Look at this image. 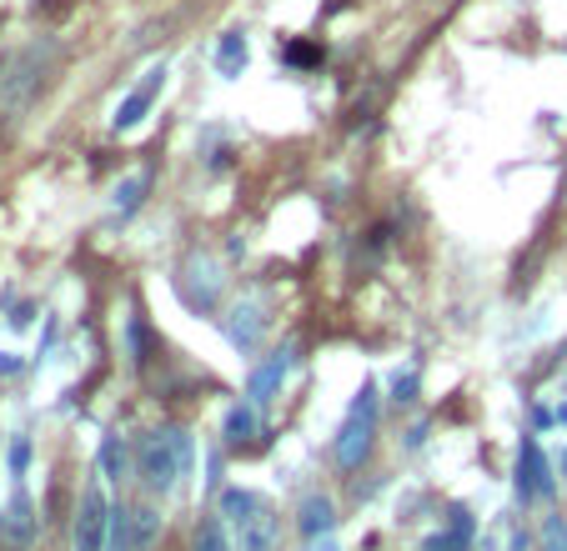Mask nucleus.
Segmentation results:
<instances>
[{"label":"nucleus","mask_w":567,"mask_h":551,"mask_svg":"<svg viewBox=\"0 0 567 551\" xmlns=\"http://www.w3.org/2000/svg\"><path fill=\"white\" fill-rule=\"evenodd\" d=\"M247 60H251V46L241 31H226V36L216 41V71H222L226 81H237V76L247 71Z\"/></svg>","instance_id":"f8f14e48"},{"label":"nucleus","mask_w":567,"mask_h":551,"mask_svg":"<svg viewBox=\"0 0 567 551\" xmlns=\"http://www.w3.org/2000/svg\"><path fill=\"white\" fill-rule=\"evenodd\" d=\"M452 531H457L462 541H473V516H467V506H452Z\"/></svg>","instance_id":"4be33fe9"},{"label":"nucleus","mask_w":567,"mask_h":551,"mask_svg":"<svg viewBox=\"0 0 567 551\" xmlns=\"http://www.w3.org/2000/svg\"><path fill=\"white\" fill-rule=\"evenodd\" d=\"M553 422H567V406H557V411H553Z\"/></svg>","instance_id":"b1692460"},{"label":"nucleus","mask_w":567,"mask_h":551,"mask_svg":"<svg viewBox=\"0 0 567 551\" xmlns=\"http://www.w3.org/2000/svg\"><path fill=\"white\" fill-rule=\"evenodd\" d=\"M392 391H397V401H412L417 376H412V371H397V376H392Z\"/></svg>","instance_id":"412c9836"},{"label":"nucleus","mask_w":567,"mask_h":551,"mask_svg":"<svg viewBox=\"0 0 567 551\" xmlns=\"http://www.w3.org/2000/svg\"><path fill=\"white\" fill-rule=\"evenodd\" d=\"M372 432H377V391L362 387V397L352 401V416L342 422V432H337V467L356 471L366 461V451H372Z\"/></svg>","instance_id":"20e7f679"},{"label":"nucleus","mask_w":567,"mask_h":551,"mask_svg":"<svg viewBox=\"0 0 567 551\" xmlns=\"http://www.w3.org/2000/svg\"><path fill=\"white\" fill-rule=\"evenodd\" d=\"M25 467H31V436H15L11 441V471L25 477Z\"/></svg>","instance_id":"aec40b11"},{"label":"nucleus","mask_w":567,"mask_h":551,"mask_svg":"<svg viewBox=\"0 0 567 551\" xmlns=\"http://www.w3.org/2000/svg\"><path fill=\"white\" fill-rule=\"evenodd\" d=\"M101 471H106V481H121V471H126V446H121V436L101 441Z\"/></svg>","instance_id":"f3484780"},{"label":"nucleus","mask_w":567,"mask_h":551,"mask_svg":"<svg viewBox=\"0 0 567 551\" xmlns=\"http://www.w3.org/2000/svg\"><path fill=\"white\" fill-rule=\"evenodd\" d=\"M136 471H141L146 492H151V496H166V492H171V486H177V481L191 471V436L177 432V426L141 436V446H136Z\"/></svg>","instance_id":"f03ea898"},{"label":"nucleus","mask_w":567,"mask_h":551,"mask_svg":"<svg viewBox=\"0 0 567 551\" xmlns=\"http://www.w3.org/2000/svg\"><path fill=\"white\" fill-rule=\"evenodd\" d=\"M307 551H342V547H337V541H331V537H321V541H311Z\"/></svg>","instance_id":"5701e85b"},{"label":"nucleus","mask_w":567,"mask_h":551,"mask_svg":"<svg viewBox=\"0 0 567 551\" xmlns=\"http://www.w3.org/2000/svg\"><path fill=\"white\" fill-rule=\"evenodd\" d=\"M553 492H557V477H553V467H547L543 446H537V436H522V446H518V496L522 502H547Z\"/></svg>","instance_id":"0eeeda50"},{"label":"nucleus","mask_w":567,"mask_h":551,"mask_svg":"<svg viewBox=\"0 0 567 551\" xmlns=\"http://www.w3.org/2000/svg\"><path fill=\"white\" fill-rule=\"evenodd\" d=\"M563 477H567V451H563Z\"/></svg>","instance_id":"393cba45"},{"label":"nucleus","mask_w":567,"mask_h":551,"mask_svg":"<svg viewBox=\"0 0 567 551\" xmlns=\"http://www.w3.org/2000/svg\"><path fill=\"white\" fill-rule=\"evenodd\" d=\"M166 60H156V66H146V76L136 85H131L126 95H121V106H116V116H111V126L116 130H136L146 116H151V106H156V95L166 91Z\"/></svg>","instance_id":"39448f33"},{"label":"nucleus","mask_w":567,"mask_h":551,"mask_svg":"<svg viewBox=\"0 0 567 551\" xmlns=\"http://www.w3.org/2000/svg\"><path fill=\"white\" fill-rule=\"evenodd\" d=\"M111 502H106V492L101 486H86L81 492V512H76V551H106V541H111Z\"/></svg>","instance_id":"423d86ee"},{"label":"nucleus","mask_w":567,"mask_h":551,"mask_svg":"<svg viewBox=\"0 0 567 551\" xmlns=\"http://www.w3.org/2000/svg\"><path fill=\"white\" fill-rule=\"evenodd\" d=\"M50 60H56V46H41V41L0 56V111H5V116H21V111L36 101L50 76Z\"/></svg>","instance_id":"f257e3e1"},{"label":"nucleus","mask_w":567,"mask_h":551,"mask_svg":"<svg viewBox=\"0 0 567 551\" xmlns=\"http://www.w3.org/2000/svg\"><path fill=\"white\" fill-rule=\"evenodd\" d=\"M156 537H161V516H156L151 506L126 512V551H151Z\"/></svg>","instance_id":"9b49d317"},{"label":"nucleus","mask_w":567,"mask_h":551,"mask_svg":"<svg viewBox=\"0 0 567 551\" xmlns=\"http://www.w3.org/2000/svg\"><path fill=\"white\" fill-rule=\"evenodd\" d=\"M222 432H226V446H251L257 441V411L231 406L226 411V422H222Z\"/></svg>","instance_id":"2eb2a0df"},{"label":"nucleus","mask_w":567,"mask_h":551,"mask_svg":"<svg viewBox=\"0 0 567 551\" xmlns=\"http://www.w3.org/2000/svg\"><path fill=\"white\" fill-rule=\"evenodd\" d=\"M146 186H151V176L146 171H136V176H126L116 186V216H131L136 206H141V196H146Z\"/></svg>","instance_id":"dca6fc26"},{"label":"nucleus","mask_w":567,"mask_h":551,"mask_svg":"<svg viewBox=\"0 0 567 551\" xmlns=\"http://www.w3.org/2000/svg\"><path fill=\"white\" fill-rule=\"evenodd\" d=\"M286 371H292V356H272V361H261L257 371H251V381H247V397L257 401V406H267V401L276 397V387L286 381Z\"/></svg>","instance_id":"9d476101"},{"label":"nucleus","mask_w":567,"mask_h":551,"mask_svg":"<svg viewBox=\"0 0 567 551\" xmlns=\"http://www.w3.org/2000/svg\"><path fill=\"white\" fill-rule=\"evenodd\" d=\"M422 551H473V547H467L457 531H432V537L422 541Z\"/></svg>","instance_id":"6ab92c4d"},{"label":"nucleus","mask_w":567,"mask_h":551,"mask_svg":"<svg viewBox=\"0 0 567 551\" xmlns=\"http://www.w3.org/2000/svg\"><path fill=\"white\" fill-rule=\"evenodd\" d=\"M36 531H41V516H36V506H31V496L15 486V496H11V506L0 512V537L11 541V547H31L36 541Z\"/></svg>","instance_id":"6e6552de"},{"label":"nucleus","mask_w":567,"mask_h":551,"mask_svg":"<svg viewBox=\"0 0 567 551\" xmlns=\"http://www.w3.org/2000/svg\"><path fill=\"white\" fill-rule=\"evenodd\" d=\"M191 551H237L226 537V516H202L196 531H191Z\"/></svg>","instance_id":"4468645a"},{"label":"nucleus","mask_w":567,"mask_h":551,"mask_svg":"<svg viewBox=\"0 0 567 551\" xmlns=\"http://www.w3.org/2000/svg\"><path fill=\"white\" fill-rule=\"evenodd\" d=\"M296 527H302V537L307 541H321L331 527H337V506H331V496L311 492L307 502H302V512H296Z\"/></svg>","instance_id":"1a4fd4ad"},{"label":"nucleus","mask_w":567,"mask_h":551,"mask_svg":"<svg viewBox=\"0 0 567 551\" xmlns=\"http://www.w3.org/2000/svg\"><path fill=\"white\" fill-rule=\"evenodd\" d=\"M543 551H567V521L563 516H547L543 521Z\"/></svg>","instance_id":"a211bd4d"},{"label":"nucleus","mask_w":567,"mask_h":551,"mask_svg":"<svg viewBox=\"0 0 567 551\" xmlns=\"http://www.w3.org/2000/svg\"><path fill=\"white\" fill-rule=\"evenodd\" d=\"M222 516L231 521V531H237V551H276L282 527H276V512L261 502V496L231 486V492H222Z\"/></svg>","instance_id":"7ed1b4c3"},{"label":"nucleus","mask_w":567,"mask_h":551,"mask_svg":"<svg viewBox=\"0 0 567 551\" xmlns=\"http://www.w3.org/2000/svg\"><path fill=\"white\" fill-rule=\"evenodd\" d=\"M261 321H267V317H261V306H237V311H231V321H226V336H231V341H237V346H241V352H251V346H257V336H261Z\"/></svg>","instance_id":"ddd939ff"}]
</instances>
